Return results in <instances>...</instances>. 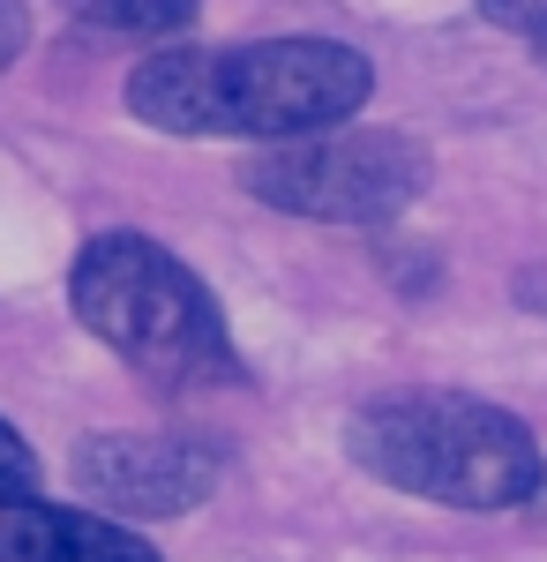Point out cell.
<instances>
[{
  "mask_svg": "<svg viewBox=\"0 0 547 562\" xmlns=\"http://www.w3.org/2000/svg\"><path fill=\"white\" fill-rule=\"evenodd\" d=\"M376 90V60L337 38L255 45H158L127 76V113L166 135H241L300 143L345 128Z\"/></svg>",
  "mask_w": 547,
  "mask_h": 562,
  "instance_id": "cell-1",
  "label": "cell"
},
{
  "mask_svg": "<svg viewBox=\"0 0 547 562\" xmlns=\"http://www.w3.org/2000/svg\"><path fill=\"white\" fill-rule=\"evenodd\" d=\"M68 307L105 352L158 390H233L248 360L225 330L217 293L150 233H98L68 262Z\"/></svg>",
  "mask_w": 547,
  "mask_h": 562,
  "instance_id": "cell-2",
  "label": "cell"
},
{
  "mask_svg": "<svg viewBox=\"0 0 547 562\" xmlns=\"http://www.w3.org/2000/svg\"><path fill=\"white\" fill-rule=\"evenodd\" d=\"M345 458L443 510H517L540 487V435L472 390H382L345 420Z\"/></svg>",
  "mask_w": 547,
  "mask_h": 562,
  "instance_id": "cell-3",
  "label": "cell"
},
{
  "mask_svg": "<svg viewBox=\"0 0 547 562\" xmlns=\"http://www.w3.org/2000/svg\"><path fill=\"white\" fill-rule=\"evenodd\" d=\"M427 143H413L405 128H331L255 150L241 166V188L315 225H390L427 195Z\"/></svg>",
  "mask_w": 547,
  "mask_h": 562,
  "instance_id": "cell-4",
  "label": "cell"
},
{
  "mask_svg": "<svg viewBox=\"0 0 547 562\" xmlns=\"http://www.w3.org/2000/svg\"><path fill=\"white\" fill-rule=\"evenodd\" d=\"M68 473L105 518H188L217 495L225 450L211 435H83Z\"/></svg>",
  "mask_w": 547,
  "mask_h": 562,
  "instance_id": "cell-5",
  "label": "cell"
},
{
  "mask_svg": "<svg viewBox=\"0 0 547 562\" xmlns=\"http://www.w3.org/2000/svg\"><path fill=\"white\" fill-rule=\"evenodd\" d=\"M0 562H166L127 518L68 503H0Z\"/></svg>",
  "mask_w": 547,
  "mask_h": 562,
  "instance_id": "cell-6",
  "label": "cell"
},
{
  "mask_svg": "<svg viewBox=\"0 0 547 562\" xmlns=\"http://www.w3.org/2000/svg\"><path fill=\"white\" fill-rule=\"evenodd\" d=\"M68 23H83L98 38H158V45H180L188 23L203 15V0H60Z\"/></svg>",
  "mask_w": 547,
  "mask_h": 562,
  "instance_id": "cell-7",
  "label": "cell"
},
{
  "mask_svg": "<svg viewBox=\"0 0 547 562\" xmlns=\"http://www.w3.org/2000/svg\"><path fill=\"white\" fill-rule=\"evenodd\" d=\"M38 480H45L38 450L23 442L15 420H0V503H31V495H38Z\"/></svg>",
  "mask_w": 547,
  "mask_h": 562,
  "instance_id": "cell-8",
  "label": "cell"
},
{
  "mask_svg": "<svg viewBox=\"0 0 547 562\" xmlns=\"http://www.w3.org/2000/svg\"><path fill=\"white\" fill-rule=\"evenodd\" d=\"M480 15L517 31V38H547V0H480Z\"/></svg>",
  "mask_w": 547,
  "mask_h": 562,
  "instance_id": "cell-9",
  "label": "cell"
},
{
  "mask_svg": "<svg viewBox=\"0 0 547 562\" xmlns=\"http://www.w3.org/2000/svg\"><path fill=\"white\" fill-rule=\"evenodd\" d=\"M23 45H31V8L23 0H0V76L23 60Z\"/></svg>",
  "mask_w": 547,
  "mask_h": 562,
  "instance_id": "cell-10",
  "label": "cell"
},
{
  "mask_svg": "<svg viewBox=\"0 0 547 562\" xmlns=\"http://www.w3.org/2000/svg\"><path fill=\"white\" fill-rule=\"evenodd\" d=\"M525 510H533V518L547 525V473H540V487H533V503H525Z\"/></svg>",
  "mask_w": 547,
  "mask_h": 562,
  "instance_id": "cell-11",
  "label": "cell"
},
{
  "mask_svg": "<svg viewBox=\"0 0 547 562\" xmlns=\"http://www.w3.org/2000/svg\"><path fill=\"white\" fill-rule=\"evenodd\" d=\"M533 45H540V60H547V38H533Z\"/></svg>",
  "mask_w": 547,
  "mask_h": 562,
  "instance_id": "cell-12",
  "label": "cell"
}]
</instances>
